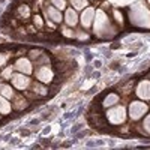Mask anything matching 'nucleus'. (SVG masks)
Wrapping results in <instances>:
<instances>
[{
  "instance_id": "1",
  "label": "nucleus",
  "mask_w": 150,
  "mask_h": 150,
  "mask_svg": "<svg viewBox=\"0 0 150 150\" xmlns=\"http://www.w3.org/2000/svg\"><path fill=\"white\" fill-rule=\"evenodd\" d=\"M129 18L134 26L150 27V11L146 8L144 2H137L129 9Z\"/></svg>"
},
{
  "instance_id": "12",
  "label": "nucleus",
  "mask_w": 150,
  "mask_h": 150,
  "mask_svg": "<svg viewBox=\"0 0 150 150\" xmlns=\"http://www.w3.org/2000/svg\"><path fill=\"white\" fill-rule=\"evenodd\" d=\"M47 15H48L50 20L54 21V23H60V21H62V12H60L56 6H50V8L47 9Z\"/></svg>"
},
{
  "instance_id": "19",
  "label": "nucleus",
  "mask_w": 150,
  "mask_h": 150,
  "mask_svg": "<svg viewBox=\"0 0 150 150\" xmlns=\"http://www.w3.org/2000/svg\"><path fill=\"white\" fill-rule=\"evenodd\" d=\"M12 72H14V66H9V68H5V69L2 71V77H3L5 80H11V78H12V75H14V74H12Z\"/></svg>"
},
{
  "instance_id": "13",
  "label": "nucleus",
  "mask_w": 150,
  "mask_h": 150,
  "mask_svg": "<svg viewBox=\"0 0 150 150\" xmlns=\"http://www.w3.org/2000/svg\"><path fill=\"white\" fill-rule=\"evenodd\" d=\"M32 93H35L36 96H45L47 93H48V90H47V87L44 86V83H41V81H36V83H33L32 84Z\"/></svg>"
},
{
  "instance_id": "24",
  "label": "nucleus",
  "mask_w": 150,
  "mask_h": 150,
  "mask_svg": "<svg viewBox=\"0 0 150 150\" xmlns=\"http://www.w3.org/2000/svg\"><path fill=\"white\" fill-rule=\"evenodd\" d=\"M75 38H78V39H89V35L84 33V32H80V33H75Z\"/></svg>"
},
{
  "instance_id": "3",
  "label": "nucleus",
  "mask_w": 150,
  "mask_h": 150,
  "mask_svg": "<svg viewBox=\"0 0 150 150\" xmlns=\"http://www.w3.org/2000/svg\"><path fill=\"white\" fill-rule=\"evenodd\" d=\"M107 120L111 125H122L126 120V108L123 105H112L107 110Z\"/></svg>"
},
{
  "instance_id": "28",
  "label": "nucleus",
  "mask_w": 150,
  "mask_h": 150,
  "mask_svg": "<svg viewBox=\"0 0 150 150\" xmlns=\"http://www.w3.org/2000/svg\"><path fill=\"white\" fill-rule=\"evenodd\" d=\"M147 2H149V3H150V0H147Z\"/></svg>"
},
{
  "instance_id": "20",
  "label": "nucleus",
  "mask_w": 150,
  "mask_h": 150,
  "mask_svg": "<svg viewBox=\"0 0 150 150\" xmlns=\"http://www.w3.org/2000/svg\"><path fill=\"white\" fill-rule=\"evenodd\" d=\"M51 3H53L57 9H65V8H66V0H51Z\"/></svg>"
},
{
  "instance_id": "8",
  "label": "nucleus",
  "mask_w": 150,
  "mask_h": 150,
  "mask_svg": "<svg viewBox=\"0 0 150 150\" xmlns=\"http://www.w3.org/2000/svg\"><path fill=\"white\" fill-rule=\"evenodd\" d=\"M135 93L141 101H149L150 99V81L149 80H141L138 83V86H137Z\"/></svg>"
},
{
  "instance_id": "14",
  "label": "nucleus",
  "mask_w": 150,
  "mask_h": 150,
  "mask_svg": "<svg viewBox=\"0 0 150 150\" xmlns=\"http://www.w3.org/2000/svg\"><path fill=\"white\" fill-rule=\"evenodd\" d=\"M12 111V105L9 102V99L0 95V114H9Z\"/></svg>"
},
{
  "instance_id": "25",
  "label": "nucleus",
  "mask_w": 150,
  "mask_h": 150,
  "mask_svg": "<svg viewBox=\"0 0 150 150\" xmlns=\"http://www.w3.org/2000/svg\"><path fill=\"white\" fill-rule=\"evenodd\" d=\"M112 14H114V17H116V20H117V23H123V18H122V14H120V12L117 11V9H114V12H112Z\"/></svg>"
},
{
  "instance_id": "18",
  "label": "nucleus",
  "mask_w": 150,
  "mask_h": 150,
  "mask_svg": "<svg viewBox=\"0 0 150 150\" xmlns=\"http://www.w3.org/2000/svg\"><path fill=\"white\" fill-rule=\"evenodd\" d=\"M18 14H20L23 18H29V15H30V8L26 6V5L20 6V8H18Z\"/></svg>"
},
{
  "instance_id": "5",
  "label": "nucleus",
  "mask_w": 150,
  "mask_h": 150,
  "mask_svg": "<svg viewBox=\"0 0 150 150\" xmlns=\"http://www.w3.org/2000/svg\"><path fill=\"white\" fill-rule=\"evenodd\" d=\"M36 78H38V81H41V83H44V84L53 83L54 72H53L51 66H48V65L39 66V68H38V71H36Z\"/></svg>"
},
{
  "instance_id": "7",
  "label": "nucleus",
  "mask_w": 150,
  "mask_h": 150,
  "mask_svg": "<svg viewBox=\"0 0 150 150\" xmlns=\"http://www.w3.org/2000/svg\"><path fill=\"white\" fill-rule=\"evenodd\" d=\"M14 69L18 71V72H21V74L30 75V74L33 72V65H32V62H30L27 57H20V59H17V62H15Z\"/></svg>"
},
{
  "instance_id": "21",
  "label": "nucleus",
  "mask_w": 150,
  "mask_h": 150,
  "mask_svg": "<svg viewBox=\"0 0 150 150\" xmlns=\"http://www.w3.org/2000/svg\"><path fill=\"white\" fill-rule=\"evenodd\" d=\"M62 35L66 36V38H71V39H72V38H75V32H72V30L69 29V26L62 29Z\"/></svg>"
},
{
  "instance_id": "10",
  "label": "nucleus",
  "mask_w": 150,
  "mask_h": 150,
  "mask_svg": "<svg viewBox=\"0 0 150 150\" xmlns=\"http://www.w3.org/2000/svg\"><path fill=\"white\" fill-rule=\"evenodd\" d=\"M65 23L69 27H75L78 24V14L74 8H68L65 11Z\"/></svg>"
},
{
  "instance_id": "11",
  "label": "nucleus",
  "mask_w": 150,
  "mask_h": 150,
  "mask_svg": "<svg viewBox=\"0 0 150 150\" xmlns=\"http://www.w3.org/2000/svg\"><path fill=\"white\" fill-rule=\"evenodd\" d=\"M29 105V102L26 101V98L24 96H20V95H15L14 98H12V108H15L17 111H21L24 110Z\"/></svg>"
},
{
  "instance_id": "17",
  "label": "nucleus",
  "mask_w": 150,
  "mask_h": 150,
  "mask_svg": "<svg viewBox=\"0 0 150 150\" xmlns=\"http://www.w3.org/2000/svg\"><path fill=\"white\" fill-rule=\"evenodd\" d=\"M71 3H72V8L75 11H80V9L87 8V0H71Z\"/></svg>"
},
{
  "instance_id": "9",
  "label": "nucleus",
  "mask_w": 150,
  "mask_h": 150,
  "mask_svg": "<svg viewBox=\"0 0 150 150\" xmlns=\"http://www.w3.org/2000/svg\"><path fill=\"white\" fill-rule=\"evenodd\" d=\"M95 15H96V12H95L93 8H84L83 14H81V26L84 29L92 27V24L95 21Z\"/></svg>"
},
{
  "instance_id": "2",
  "label": "nucleus",
  "mask_w": 150,
  "mask_h": 150,
  "mask_svg": "<svg viewBox=\"0 0 150 150\" xmlns=\"http://www.w3.org/2000/svg\"><path fill=\"white\" fill-rule=\"evenodd\" d=\"M95 35L99 38H111L116 35V29L104 11H98L95 15Z\"/></svg>"
},
{
  "instance_id": "23",
  "label": "nucleus",
  "mask_w": 150,
  "mask_h": 150,
  "mask_svg": "<svg viewBox=\"0 0 150 150\" xmlns=\"http://www.w3.org/2000/svg\"><path fill=\"white\" fill-rule=\"evenodd\" d=\"M33 21H35V26H38V27H42V26H44L42 18H41L39 15H35V17H33Z\"/></svg>"
},
{
  "instance_id": "22",
  "label": "nucleus",
  "mask_w": 150,
  "mask_h": 150,
  "mask_svg": "<svg viewBox=\"0 0 150 150\" xmlns=\"http://www.w3.org/2000/svg\"><path fill=\"white\" fill-rule=\"evenodd\" d=\"M143 128L146 129V134L150 135V114L144 119V122H143Z\"/></svg>"
},
{
  "instance_id": "15",
  "label": "nucleus",
  "mask_w": 150,
  "mask_h": 150,
  "mask_svg": "<svg viewBox=\"0 0 150 150\" xmlns=\"http://www.w3.org/2000/svg\"><path fill=\"white\" fill-rule=\"evenodd\" d=\"M119 95H116V93H108L107 96H105V99H104V102H102V105L105 107V108H110V107H112V105H116L117 102H119Z\"/></svg>"
},
{
  "instance_id": "16",
  "label": "nucleus",
  "mask_w": 150,
  "mask_h": 150,
  "mask_svg": "<svg viewBox=\"0 0 150 150\" xmlns=\"http://www.w3.org/2000/svg\"><path fill=\"white\" fill-rule=\"evenodd\" d=\"M0 95L5 96L6 99H12V98L15 96L12 86H8V84H2V86H0Z\"/></svg>"
},
{
  "instance_id": "6",
  "label": "nucleus",
  "mask_w": 150,
  "mask_h": 150,
  "mask_svg": "<svg viewBox=\"0 0 150 150\" xmlns=\"http://www.w3.org/2000/svg\"><path fill=\"white\" fill-rule=\"evenodd\" d=\"M12 86L15 87V89H18V90H26L27 87L32 84L30 81V78H29V75H26V74H21V72H18V74H14L12 75Z\"/></svg>"
},
{
  "instance_id": "4",
  "label": "nucleus",
  "mask_w": 150,
  "mask_h": 150,
  "mask_svg": "<svg viewBox=\"0 0 150 150\" xmlns=\"http://www.w3.org/2000/svg\"><path fill=\"white\" fill-rule=\"evenodd\" d=\"M147 110H149V105L146 102H143V101H134L129 105V117L134 122H137V120H140L146 114Z\"/></svg>"
},
{
  "instance_id": "26",
  "label": "nucleus",
  "mask_w": 150,
  "mask_h": 150,
  "mask_svg": "<svg viewBox=\"0 0 150 150\" xmlns=\"http://www.w3.org/2000/svg\"><path fill=\"white\" fill-rule=\"evenodd\" d=\"M8 62V57H6V54H3V53H0V68H2L5 63Z\"/></svg>"
},
{
  "instance_id": "27",
  "label": "nucleus",
  "mask_w": 150,
  "mask_h": 150,
  "mask_svg": "<svg viewBox=\"0 0 150 150\" xmlns=\"http://www.w3.org/2000/svg\"><path fill=\"white\" fill-rule=\"evenodd\" d=\"M0 86H2V80H0Z\"/></svg>"
}]
</instances>
